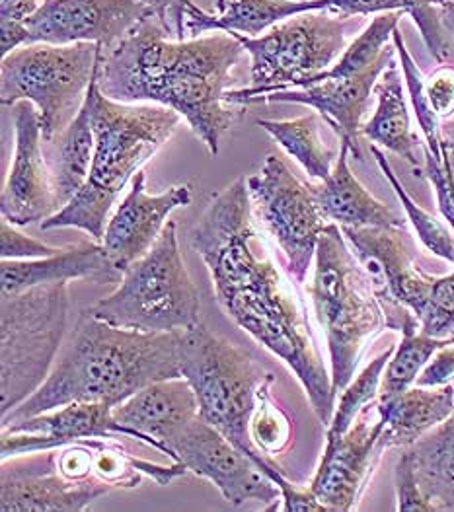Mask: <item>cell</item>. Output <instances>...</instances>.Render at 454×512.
<instances>
[{"instance_id":"f35d334b","label":"cell","mask_w":454,"mask_h":512,"mask_svg":"<svg viewBox=\"0 0 454 512\" xmlns=\"http://www.w3.org/2000/svg\"><path fill=\"white\" fill-rule=\"evenodd\" d=\"M41 0H0V47L2 57L28 43V20Z\"/></svg>"},{"instance_id":"277c9868","label":"cell","mask_w":454,"mask_h":512,"mask_svg":"<svg viewBox=\"0 0 454 512\" xmlns=\"http://www.w3.org/2000/svg\"><path fill=\"white\" fill-rule=\"evenodd\" d=\"M98 63L88 94L92 98V121L96 150L90 176L75 199L57 215L41 222V230L76 228L104 242L110 213L119 193L139 168L172 137L182 121L178 111L156 104H121L100 92Z\"/></svg>"},{"instance_id":"f1b7e54d","label":"cell","mask_w":454,"mask_h":512,"mask_svg":"<svg viewBox=\"0 0 454 512\" xmlns=\"http://www.w3.org/2000/svg\"><path fill=\"white\" fill-rule=\"evenodd\" d=\"M258 125L303 166L304 172L312 180L324 182L330 178L340 154L336 148L324 143L320 135L322 117L318 113L287 121L258 119Z\"/></svg>"},{"instance_id":"7402d4cb","label":"cell","mask_w":454,"mask_h":512,"mask_svg":"<svg viewBox=\"0 0 454 512\" xmlns=\"http://www.w3.org/2000/svg\"><path fill=\"white\" fill-rule=\"evenodd\" d=\"M123 273L115 267L102 242H80L55 256L39 259H2V294H16L41 285L90 281L94 285L121 283Z\"/></svg>"},{"instance_id":"8992f818","label":"cell","mask_w":454,"mask_h":512,"mask_svg":"<svg viewBox=\"0 0 454 512\" xmlns=\"http://www.w3.org/2000/svg\"><path fill=\"white\" fill-rule=\"evenodd\" d=\"M178 366L199 402V417L248 454L277 485L285 472L254 444L250 421L256 394L269 372L248 353L213 335L203 324L178 333Z\"/></svg>"},{"instance_id":"d6a6232c","label":"cell","mask_w":454,"mask_h":512,"mask_svg":"<svg viewBox=\"0 0 454 512\" xmlns=\"http://www.w3.org/2000/svg\"><path fill=\"white\" fill-rule=\"evenodd\" d=\"M396 347H388L386 351H382L379 357H375L369 365L365 366L349 384L347 388L340 394V400L336 403L332 421L328 425V433H326V446L324 450L332 448L338 440L349 431V427L353 425V421L357 419V415L369 405L379 398L380 380H382V372L388 365L390 357L394 355Z\"/></svg>"},{"instance_id":"1f68e13d","label":"cell","mask_w":454,"mask_h":512,"mask_svg":"<svg viewBox=\"0 0 454 512\" xmlns=\"http://www.w3.org/2000/svg\"><path fill=\"white\" fill-rule=\"evenodd\" d=\"M371 154L375 156L382 176L388 180L390 187L394 189L402 209L406 211V217L410 220V224L414 226L417 238L425 246V250L431 252L433 256L441 257V259H445L449 263H454L453 228L447 222L437 219L435 215L427 213L421 205H417L416 201L412 199V195L406 191V187L398 180L394 168L390 166L386 154L380 150V147L371 145Z\"/></svg>"},{"instance_id":"ffe728a7","label":"cell","mask_w":454,"mask_h":512,"mask_svg":"<svg viewBox=\"0 0 454 512\" xmlns=\"http://www.w3.org/2000/svg\"><path fill=\"white\" fill-rule=\"evenodd\" d=\"M191 201V185H174L160 195H149L145 174L137 172L129 193L108 220L102 242L115 267L123 273L133 261L149 254L168 224V217L176 209L191 205Z\"/></svg>"},{"instance_id":"ba28073f","label":"cell","mask_w":454,"mask_h":512,"mask_svg":"<svg viewBox=\"0 0 454 512\" xmlns=\"http://www.w3.org/2000/svg\"><path fill=\"white\" fill-rule=\"evenodd\" d=\"M98 43H30L2 57L0 102L6 108L32 102L43 141L57 139L84 106L92 84Z\"/></svg>"},{"instance_id":"d4e9b609","label":"cell","mask_w":454,"mask_h":512,"mask_svg":"<svg viewBox=\"0 0 454 512\" xmlns=\"http://www.w3.org/2000/svg\"><path fill=\"white\" fill-rule=\"evenodd\" d=\"M404 86V74L400 73L398 63L394 61L380 74L375 86L377 110L367 123H363L361 133L373 145L406 158L412 166L421 168L423 158L417 156V150L423 147V143L412 129Z\"/></svg>"},{"instance_id":"4316f807","label":"cell","mask_w":454,"mask_h":512,"mask_svg":"<svg viewBox=\"0 0 454 512\" xmlns=\"http://www.w3.org/2000/svg\"><path fill=\"white\" fill-rule=\"evenodd\" d=\"M43 150L51 170L57 203L63 209L84 187L94 162L96 133H94V121H92L90 94H86L84 106L71 121V125L51 143L43 141Z\"/></svg>"},{"instance_id":"9c48e42d","label":"cell","mask_w":454,"mask_h":512,"mask_svg":"<svg viewBox=\"0 0 454 512\" xmlns=\"http://www.w3.org/2000/svg\"><path fill=\"white\" fill-rule=\"evenodd\" d=\"M69 306V283L2 294V415L49 376L67 333Z\"/></svg>"},{"instance_id":"6da1fadb","label":"cell","mask_w":454,"mask_h":512,"mask_svg":"<svg viewBox=\"0 0 454 512\" xmlns=\"http://www.w3.org/2000/svg\"><path fill=\"white\" fill-rule=\"evenodd\" d=\"M248 182L223 189L191 230V246L203 257L217 302L228 318L279 357L303 386L318 421L328 427L336 409L332 374L322 361L303 302L258 246Z\"/></svg>"},{"instance_id":"30bf717a","label":"cell","mask_w":454,"mask_h":512,"mask_svg":"<svg viewBox=\"0 0 454 512\" xmlns=\"http://www.w3.org/2000/svg\"><path fill=\"white\" fill-rule=\"evenodd\" d=\"M236 37L252 57V88L228 90L225 102L275 90L303 88L312 78L334 67L347 49V18L316 10L293 16L260 37Z\"/></svg>"},{"instance_id":"484cf974","label":"cell","mask_w":454,"mask_h":512,"mask_svg":"<svg viewBox=\"0 0 454 512\" xmlns=\"http://www.w3.org/2000/svg\"><path fill=\"white\" fill-rule=\"evenodd\" d=\"M314 12L310 0H215V14L197 8L186 20V34L199 37L205 32H227L260 37L273 26Z\"/></svg>"},{"instance_id":"44dd1931","label":"cell","mask_w":454,"mask_h":512,"mask_svg":"<svg viewBox=\"0 0 454 512\" xmlns=\"http://www.w3.org/2000/svg\"><path fill=\"white\" fill-rule=\"evenodd\" d=\"M199 417V402L190 382L180 378L158 380L114 407V419L135 439L176 462L172 450L191 423Z\"/></svg>"},{"instance_id":"836d02e7","label":"cell","mask_w":454,"mask_h":512,"mask_svg":"<svg viewBox=\"0 0 454 512\" xmlns=\"http://www.w3.org/2000/svg\"><path fill=\"white\" fill-rule=\"evenodd\" d=\"M392 43L396 47V55H398L400 69L404 74L408 96H410L412 106L416 111L417 123H419L421 135H423V147L427 148L429 152H433V154H443V148H445V137H443V131H441L443 121L435 113L429 98H427L425 76L421 73V69L417 67L416 59L412 57V53L408 51V45L400 34V30L394 32Z\"/></svg>"},{"instance_id":"74e56055","label":"cell","mask_w":454,"mask_h":512,"mask_svg":"<svg viewBox=\"0 0 454 512\" xmlns=\"http://www.w3.org/2000/svg\"><path fill=\"white\" fill-rule=\"evenodd\" d=\"M419 328L433 337H449L454 330V269L445 277H437L429 306L419 320Z\"/></svg>"},{"instance_id":"5b68a950","label":"cell","mask_w":454,"mask_h":512,"mask_svg":"<svg viewBox=\"0 0 454 512\" xmlns=\"http://www.w3.org/2000/svg\"><path fill=\"white\" fill-rule=\"evenodd\" d=\"M308 294L316 320L326 333L332 388L338 400L355 378L369 341L388 330V314L371 275L336 222H328L318 240Z\"/></svg>"},{"instance_id":"e575fe53","label":"cell","mask_w":454,"mask_h":512,"mask_svg":"<svg viewBox=\"0 0 454 512\" xmlns=\"http://www.w3.org/2000/svg\"><path fill=\"white\" fill-rule=\"evenodd\" d=\"M273 374H269L256 394V409L250 421V437L265 456L281 454L291 444V419L289 415L273 402L269 386L273 384Z\"/></svg>"},{"instance_id":"5bb4252c","label":"cell","mask_w":454,"mask_h":512,"mask_svg":"<svg viewBox=\"0 0 454 512\" xmlns=\"http://www.w3.org/2000/svg\"><path fill=\"white\" fill-rule=\"evenodd\" d=\"M110 491L100 479H67L57 468L55 450L2 460V512H82Z\"/></svg>"},{"instance_id":"8fae6325","label":"cell","mask_w":454,"mask_h":512,"mask_svg":"<svg viewBox=\"0 0 454 512\" xmlns=\"http://www.w3.org/2000/svg\"><path fill=\"white\" fill-rule=\"evenodd\" d=\"M252 211L264 222L287 259L289 275L304 283L328 226L312 185L301 182L277 156H267L258 176L248 180Z\"/></svg>"},{"instance_id":"2e32d148","label":"cell","mask_w":454,"mask_h":512,"mask_svg":"<svg viewBox=\"0 0 454 512\" xmlns=\"http://www.w3.org/2000/svg\"><path fill=\"white\" fill-rule=\"evenodd\" d=\"M394 55H396V47L392 43L379 63L363 73L349 76V78H324L303 88L265 92V94L240 100L238 106L277 104V102L308 106L318 111L324 123L332 127V131L340 137V143L349 145L353 158L363 160V152H361L363 117L369 110L380 74L394 63Z\"/></svg>"},{"instance_id":"d6986e66","label":"cell","mask_w":454,"mask_h":512,"mask_svg":"<svg viewBox=\"0 0 454 512\" xmlns=\"http://www.w3.org/2000/svg\"><path fill=\"white\" fill-rule=\"evenodd\" d=\"M135 435L114 419L108 403L75 402L2 427V460L61 448L76 440Z\"/></svg>"},{"instance_id":"8d00e7d4","label":"cell","mask_w":454,"mask_h":512,"mask_svg":"<svg viewBox=\"0 0 454 512\" xmlns=\"http://www.w3.org/2000/svg\"><path fill=\"white\" fill-rule=\"evenodd\" d=\"M394 487L398 512H437V507L425 495L417 476L416 458L408 448L394 470Z\"/></svg>"},{"instance_id":"52a82bcc","label":"cell","mask_w":454,"mask_h":512,"mask_svg":"<svg viewBox=\"0 0 454 512\" xmlns=\"http://www.w3.org/2000/svg\"><path fill=\"white\" fill-rule=\"evenodd\" d=\"M123 330L188 331L201 324V302L178 246L176 222L168 220L151 252L123 269L114 293L88 308Z\"/></svg>"},{"instance_id":"b9f144b4","label":"cell","mask_w":454,"mask_h":512,"mask_svg":"<svg viewBox=\"0 0 454 512\" xmlns=\"http://www.w3.org/2000/svg\"><path fill=\"white\" fill-rule=\"evenodd\" d=\"M427 98L441 121L451 119L454 115V67L441 65L437 71L425 78Z\"/></svg>"},{"instance_id":"9a60e30c","label":"cell","mask_w":454,"mask_h":512,"mask_svg":"<svg viewBox=\"0 0 454 512\" xmlns=\"http://www.w3.org/2000/svg\"><path fill=\"white\" fill-rule=\"evenodd\" d=\"M14 154L2 187V219L14 226H30L51 219L61 211L51 170L43 150L39 115L32 102L12 106Z\"/></svg>"},{"instance_id":"f546056e","label":"cell","mask_w":454,"mask_h":512,"mask_svg":"<svg viewBox=\"0 0 454 512\" xmlns=\"http://www.w3.org/2000/svg\"><path fill=\"white\" fill-rule=\"evenodd\" d=\"M402 341L394 349L388 365L382 372L380 380L379 400L394 398L416 384L417 376L433 355L445 345L454 343L453 337H433L423 333L419 328V320H412L402 328Z\"/></svg>"},{"instance_id":"e0dca14e","label":"cell","mask_w":454,"mask_h":512,"mask_svg":"<svg viewBox=\"0 0 454 512\" xmlns=\"http://www.w3.org/2000/svg\"><path fill=\"white\" fill-rule=\"evenodd\" d=\"M382 431L384 419L375 400L357 415L349 431L332 448L324 450L310 489L330 512L357 509L384 454L380 448Z\"/></svg>"},{"instance_id":"d590c367","label":"cell","mask_w":454,"mask_h":512,"mask_svg":"<svg viewBox=\"0 0 454 512\" xmlns=\"http://www.w3.org/2000/svg\"><path fill=\"white\" fill-rule=\"evenodd\" d=\"M421 152L423 164L417 170L431 183L437 197V207L454 234V148L445 141L443 154H433L425 147H421Z\"/></svg>"},{"instance_id":"f6af8a7d","label":"cell","mask_w":454,"mask_h":512,"mask_svg":"<svg viewBox=\"0 0 454 512\" xmlns=\"http://www.w3.org/2000/svg\"><path fill=\"white\" fill-rule=\"evenodd\" d=\"M441 14H443L445 28H447V32L451 34V39L454 41V0H445V2L441 4ZM441 131H443L445 141L454 148V115L451 119H445V121H443Z\"/></svg>"},{"instance_id":"7bdbcfd3","label":"cell","mask_w":454,"mask_h":512,"mask_svg":"<svg viewBox=\"0 0 454 512\" xmlns=\"http://www.w3.org/2000/svg\"><path fill=\"white\" fill-rule=\"evenodd\" d=\"M454 382V343L439 349L417 376L416 386L435 388Z\"/></svg>"},{"instance_id":"7c38bea8","label":"cell","mask_w":454,"mask_h":512,"mask_svg":"<svg viewBox=\"0 0 454 512\" xmlns=\"http://www.w3.org/2000/svg\"><path fill=\"white\" fill-rule=\"evenodd\" d=\"M172 450L176 462L184 464L191 474L209 479L232 507L258 501L271 511L277 499H281L279 485L265 476L248 454L201 417L174 440Z\"/></svg>"},{"instance_id":"60d3db41","label":"cell","mask_w":454,"mask_h":512,"mask_svg":"<svg viewBox=\"0 0 454 512\" xmlns=\"http://www.w3.org/2000/svg\"><path fill=\"white\" fill-rule=\"evenodd\" d=\"M152 10L158 22L176 39H186V20L199 6L193 0H135Z\"/></svg>"},{"instance_id":"4fadbf2b","label":"cell","mask_w":454,"mask_h":512,"mask_svg":"<svg viewBox=\"0 0 454 512\" xmlns=\"http://www.w3.org/2000/svg\"><path fill=\"white\" fill-rule=\"evenodd\" d=\"M154 16L135 0H41L28 20V43H98L112 49Z\"/></svg>"},{"instance_id":"603a6c76","label":"cell","mask_w":454,"mask_h":512,"mask_svg":"<svg viewBox=\"0 0 454 512\" xmlns=\"http://www.w3.org/2000/svg\"><path fill=\"white\" fill-rule=\"evenodd\" d=\"M351 148L341 143L338 162L328 180L320 185H312L316 203L322 215L340 226H379V228H406L394 209L379 201L363 183L355 178L349 168Z\"/></svg>"},{"instance_id":"83f0119b","label":"cell","mask_w":454,"mask_h":512,"mask_svg":"<svg viewBox=\"0 0 454 512\" xmlns=\"http://www.w3.org/2000/svg\"><path fill=\"white\" fill-rule=\"evenodd\" d=\"M410 450L414 452L417 476L429 501L437 511L454 509V409Z\"/></svg>"},{"instance_id":"ac0fdd59","label":"cell","mask_w":454,"mask_h":512,"mask_svg":"<svg viewBox=\"0 0 454 512\" xmlns=\"http://www.w3.org/2000/svg\"><path fill=\"white\" fill-rule=\"evenodd\" d=\"M353 254L371 275L382 302H396L423 318L437 277L427 275L414 263L406 248L402 228L340 226Z\"/></svg>"},{"instance_id":"7a4b0ae2","label":"cell","mask_w":454,"mask_h":512,"mask_svg":"<svg viewBox=\"0 0 454 512\" xmlns=\"http://www.w3.org/2000/svg\"><path fill=\"white\" fill-rule=\"evenodd\" d=\"M244 51L227 32L172 41L151 16L112 49L102 51L98 86L104 96L121 104L149 102L178 111L211 156H217L236 117L225 96Z\"/></svg>"},{"instance_id":"4dcf8cb0","label":"cell","mask_w":454,"mask_h":512,"mask_svg":"<svg viewBox=\"0 0 454 512\" xmlns=\"http://www.w3.org/2000/svg\"><path fill=\"white\" fill-rule=\"evenodd\" d=\"M402 16H404V12H400V10L377 14L371 20V24L347 45V49L341 53V57L334 63V67L318 74L308 84H312L316 80H324V78H349V76L363 73V71L371 69L373 65H377L382 59V55L386 53V49L390 47V39L398 30Z\"/></svg>"},{"instance_id":"ab89813d","label":"cell","mask_w":454,"mask_h":512,"mask_svg":"<svg viewBox=\"0 0 454 512\" xmlns=\"http://www.w3.org/2000/svg\"><path fill=\"white\" fill-rule=\"evenodd\" d=\"M63 248H53L43 244L36 238H30L14 228L8 220L2 219L0 224V256L2 259H39V257L55 256Z\"/></svg>"},{"instance_id":"cb8c5ba5","label":"cell","mask_w":454,"mask_h":512,"mask_svg":"<svg viewBox=\"0 0 454 512\" xmlns=\"http://www.w3.org/2000/svg\"><path fill=\"white\" fill-rule=\"evenodd\" d=\"M377 407L384 419L380 448H410L453 413L454 384L408 388L388 400L377 398Z\"/></svg>"},{"instance_id":"ee69618b","label":"cell","mask_w":454,"mask_h":512,"mask_svg":"<svg viewBox=\"0 0 454 512\" xmlns=\"http://www.w3.org/2000/svg\"><path fill=\"white\" fill-rule=\"evenodd\" d=\"M281 489V499L283 507L281 511L285 512H330V509L314 495V491L308 487L303 489L295 483H291L287 477L279 485Z\"/></svg>"},{"instance_id":"3957f363","label":"cell","mask_w":454,"mask_h":512,"mask_svg":"<svg viewBox=\"0 0 454 512\" xmlns=\"http://www.w3.org/2000/svg\"><path fill=\"white\" fill-rule=\"evenodd\" d=\"M178 333L123 330L84 310L45 382L2 415V427L69 403L115 407L152 382L180 378Z\"/></svg>"}]
</instances>
